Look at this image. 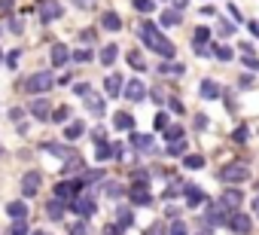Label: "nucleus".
<instances>
[{"label": "nucleus", "mask_w": 259, "mask_h": 235, "mask_svg": "<svg viewBox=\"0 0 259 235\" xmlns=\"http://www.w3.org/2000/svg\"><path fill=\"white\" fill-rule=\"evenodd\" d=\"M138 34H141V40H144L153 52H159L162 58H174V52H177V49H174V43H171L168 37H162V31H159L153 22H144V25L138 28Z\"/></svg>", "instance_id": "nucleus-1"}, {"label": "nucleus", "mask_w": 259, "mask_h": 235, "mask_svg": "<svg viewBox=\"0 0 259 235\" xmlns=\"http://www.w3.org/2000/svg\"><path fill=\"white\" fill-rule=\"evenodd\" d=\"M250 177V171H247V165H241V162H232V165H226L223 171H220V180L223 183H244Z\"/></svg>", "instance_id": "nucleus-2"}, {"label": "nucleus", "mask_w": 259, "mask_h": 235, "mask_svg": "<svg viewBox=\"0 0 259 235\" xmlns=\"http://www.w3.org/2000/svg\"><path fill=\"white\" fill-rule=\"evenodd\" d=\"M25 89H28L31 95H40V92H46V89H52V73H49V70H40V73H31V76H28V83H25Z\"/></svg>", "instance_id": "nucleus-3"}, {"label": "nucleus", "mask_w": 259, "mask_h": 235, "mask_svg": "<svg viewBox=\"0 0 259 235\" xmlns=\"http://www.w3.org/2000/svg\"><path fill=\"white\" fill-rule=\"evenodd\" d=\"M79 189H82V180H61V183H55V199L58 202H73L76 195H79Z\"/></svg>", "instance_id": "nucleus-4"}, {"label": "nucleus", "mask_w": 259, "mask_h": 235, "mask_svg": "<svg viewBox=\"0 0 259 235\" xmlns=\"http://www.w3.org/2000/svg\"><path fill=\"white\" fill-rule=\"evenodd\" d=\"M204 223H207V226H229V211L217 202V205H210V208L204 211Z\"/></svg>", "instance_id": "nucleus-5"}, {"label": "nucleus", "mask_w": 259, "mask_h": 235, "mask_svg": "<svg viewBox=\"0 0 259 235\" xmlns=\"http://www.w3.org/2000/svg\"><path fill=\"white\" fill-rule=\"evenodd\" d=\"M70 211H73L79 220H89V217L95 214V202H92V199H79V195H76V199L70 202Z\"/></svg>", "instance_id": "nucleus-6"}, {"label": "nucleus", "mask_w": 259, "mask_h": 235, "mask_svg": "<svg viewBox=\"0 0 259 235\" xmlns=\"http://www.w3.org/2000/svg\"><path fill=\"white\" fill-rule=\"evenodd\" d=\"M58 16H61V4H55V0H40V19H43V25H49Z\"/></svg>", "instance_id": "nucleus-7"}, {"label": "nucleus", "mask_w": 259, "mask_h": 235, "mask_svg": "<svg viewBox=\"0 0 259 235\" xmlns=\"http://www.w3.org/2000/svg\"><path fill=\"white\" fill-rule=\"evenodd\" d=\"M144 95H147V86L141 80H128L125 83V98L128 101H144Z\"/></svg>", "instance_id": "nucleus-8"}, {"label": "nucleus", "mask_w": 259, "mask_h": 235, "mask_svg": "<svg viewBox=\"0 0 259 235\" xmlns=\"http://www.w3.org/2000/svg\"><path fill=\"white\" fill-rule=\"evenodd\" d=\"M241 202H244L241 189H226V192H223V199H220V205H223L226 211H238V208H241Z\"/></svg>", "instance_id": "nucleus-9"}, {"label": "nucleus", "mask_w": 259, "mask_h": 235, "mask_svg": "<svg viewBox=\"0 0 259 235\" xmlns=\"http://www.w3.org/2000/svg\"><path fill=\"white\" fill-rule=\"evenodd\" d=\"M128 195H132V202H135V205H150V202H153V195H150V186H147V183H135Z\"/></svg>", "instance_id": "nucleus-10"}, {"label": "nucleus", "mask_w": 259, "mask_h": 235, "mask_svg": "<svg viewBox=\"0 0 259 235\" xmlns=\"http://www.w3.org/2000/svg\"><path fill=\"white\" fill-rule=\"evenodd\" d=\"M37 189H40V171H28L22 177V192L25 195H37Z\"/></svg>", "instance_id": "nucleus-11"}, {"label": "nucleus", "mask_w": 259, "mask_h": 235, "mask_svg": "<svg viewBox=\"0 0 259 235\" xmlns=\"http://www.w3.org/2000/svg\"><path fill=\"white\" fill-rule=\"evenodd\" d=\"M229 229L238 232V235H247V232H250V217H244V214H229Z\"/></svg>", "instance_id": "nucleus-12"}, {"label": "nucleus", "mask_w": 259, "mask_h": 235, "mask_svg": "<svg viewBox=\"0 0 259 235\" xmlns=\"http://www.w3.org/2000/svg\"><path fill=\"white\" fill-rule=\"evenodd\" d=\"M31 113L37 116V120H46V116L52 113V104H49V98H34V101H31Z\"/></svg>", "instance_id": "nucleus-13"}, {"label": "nucleus", "mask_w": 259, "mask_h": 235, "mask_svg": "<svg viewBox=\"0 0 259 235\" xmlns=\"http://www.w3.org/2000/svg\"><path fill=\"white\" fill-rule=\"evenodd\" d=\"M7 214L13 220H28V202H10L7 205Z\"/></svg>", "instance_id": "nucleus-14"}, {"label": "nucleus", "mask_w": 259, "mask_h": 235, "mask_svg": "<svg viewBox=\"0 0 259 235\" xmlns=\"http://www.w3.org/2000/svg\"><path fill=\"white\" fill-rule=\"evenodd\" d=\"M113 126H116L119 132H128V129H135V116H132V113H116V116H113Z\"/></svg>", "instance_id": "nucleus-15"}, {"label": "nucleus", "mask_w": 259, "mask_h": 235, "mask_svg": "<svg viewBox=\"0 0 259 235\" xmlns=\"http://www.w3.org/2000/svg\"><path fill=\"white\" fill-rule=\"evenodd\" d=\"M49 58H52V64H55V67H61V64L70 58V52H67V46L55 43V46H52V52H49Z\"/></svg>", "instance_id": "nucleus-16"}, {"label": "nucleus", "mask_w": 259, "mask_h": 235, "mask_svg": "<svg viewBox=\"0 0 259 235\" xmlns=\"http://www.w3.org/2000/svg\"><path fill=\"white\" fill-rule=\"evenodd\" d=\"M119 89H122V76H119V73H110V76L104 80V92H107L110 98H116Z\"/></svg>", "instance_id": "nucleus-17"}, {"label": "nucleus", "mask_w": 259, "mask_h": 235, "mask_svg": "<svg viewBox=\"0 0 259 235\" xmlns=\"http://www.w3.org/2000/svg\"><path fill=\"white\" fill-rule=\"evenodd\" d=\"M132 147H138V150H153L156 147V141H153V135H132Z\"/></svg>", "instance_id": "nucleus-18"}, {"label": "nucleus", "mask_w": 259, "mask_h": 235, "mask_svg": "<svg viewBox=\"0 0 259 235\" xmlns=\"http://www.w3.org/2000/svg\"><path fill=\"white\" fill-rule=\"evenodd\" d=\"M101 28H107V31H119V28H122V19H119L116 13H104V16H101Z\"/></svg>", "instance_id": "nucleus-19"}, {"label": "nucleus", "mask_w": 259, "mask_h": 235, "mask_svg": "<svg viewBox=\"0 0 259 235\" xmlns=\"http://www.w3.org/2000/svg\"><path fill=\"white\" fill-rule=\"evenodd\" d=\"M116 58H119V46H113V43H110V46H104V49H101V64H107V67H110Z\"/></svg>", "instance_id": "nucleus-20"}, {"label": "nucleus", "mask_w": 259, "mask_h": 235, "mask_svg": "<svg viewBox=\"0 0 259 235\" xmlns=\"http://www.w3.org/2000/svg\"><path fill=\"white\" fill-rule=\"evenodd\" d=\"M207 195H204V189H198V186H186V202L195 208V205H201Z\"/></svg>", "instance_id": "nucleus-21"}, {"label": "nucleus", "mask_w": 259, "mask_h": 235, "mask_svg": "<svg viewBox=\"0 0 259 235\" xmlns=\"http://www.w3.org/2000/svg\"><path fill=\"white\" fill-rule=\"evenodd\" d=\"M180 22H183V16H180L177 10H165V13H162V25H165V28H174V25H180Z\"/></svg>", "instance_id": "nucleus-22"}, {"label": "nucleus", "mask_w": 259, "mask_h": 235, "mask_svg": "<svg viewBox=\"0 0 259 235\" xmlns=\"http://www.w3.org/2000/svg\"><path fill=\"white\" fill-rule=\"evenodd\" d=\"M217 95H220V86H217L213 80H204V83H201V98H207V101H213Z\"/></svg>", "instance_id": "nucleus-23"}, {"label": "nucleus", "mask_w": 259, "mask_h": 235, "mask_svg": "<svg viewBox=\"0 0 259 235\" xmlns=\"http://www.w3.org/2000/svg\"><path fill=\"white\" fill-rule=\"evenodd\" d=\"M95 156H98V162H104V159H113V156H116V147L101 141V144H98V150H95Z\"/></svg>", "instance_id": "nucleus-24"}, {"label": "nucleus", "mask_w": 259, "mask_h": 235, "mask_svg": "<svg viewBox=\"0 0 259 235\" xmlns=\"http://www.w3.org/2000/svg\"><path fill=\"white\" fill-rule=\"evenodd\" d=\"M82 135H85V126H82V123H73V126L64 129V138H67V141H76V138H82Z\"/></svg>", "instance_id": "nucleus-25"}, {"label": "nucleus", "mask_w": 259, "mask_h": 235, "mask_svg": "<svg viewBox=\"0 0 259 235\" xmlns=\"http://www.w3.org/2000/svg\"><path fill=\"white\" fill-rule=\"evenodd\" d=\"M85 104H89V110H92V113H104V101H101L98 95H92V92H89V95H85Z\"/></svg>", "instance_id": "nucleus-26"}, {"label": "nucleus", "mask_w": 259, "mask_h": 235, "mask_svg": "<svg viewBox=\"0 0 259 235\" xmlns=\"http://www.w3.org/2000/svg\"><path fill=\"white\" fill-rule=\"evenodd\" d=\"M186 141L180 138V141H171V147H168V156H186Z\"/></svg>", "instance_id": "nucleus-27"}, {"label": "nucleus", "mask_w": 259, "mask_h": 235, "mask_svg": "<svg viewBox=\"0 0 259 235\" xmlns=\"http://www.w3.org/2000/svg\"><path fill=\"white\" fill-rule=\"evenodd\" d=\"M183 165L195 171V168H201V165H204V156H198V153H189V156H183Z\"/></svg>", "instance_id": "nucleus-28"}, {"label": "nucleus", "mask_w": 259, "mask_h": 235, "mask_svg": "<svg viewBox=\"0 0 259 235\" xmlns=\"http://www.w3.org/2000/svg\"><path fill=\"white\" fill-rule=\"evenodd\" d=\"M132 223H135V214L132 211H119V217H116V226L119 229H128Z\"/></svg>", "instance_id": "nucleus-29"}, {"label": "nucleus", "mask_w": 259, "mask_h": 235, "mask_svg": "<svg viewBox=\"0 0 259 235\" xmlns=\"http://www.w3.org/2000/svg\"><path fill=\"white\" fill-rule=\"evenodd\" d=\"M46 214L52 217V220H61V214H64V205L55 199V202H49V208H46Z\"/></svg>", "instance_id": "nucleus-30"}, {"label": "nucleus", "mask_w": 259, "mask_h": 235, "mask_svg": "<svg viewBox=\"0 0 259 235\" xmlns=\"http://www.w3.org/2000/svg\"><path fill=\"white\" fill-rule=\"evenodd\" d=\"M232 49L229 46H213V58H220V61H232Z\"/></svg>", "instance_id": "nucleus-31"}, {"label": "nucleus", "mask_w": 259, "mask_h": 235, "mask_svg": "<svg viewBox=\"0 0 259 235\" xmlns=\"http://www.w3.org/2000/svg\"><path fill=\"white\" fill-rule=\"evenodd\" d=\"M7 235H28V223H25V220H16V223L7 229Z\"/></svg>", "instance_id": "nucleus-32"}, {"label": "nucleus", "mask_w": 259, "mask_h": 235, "mask_svg": "<svg viewBox=\"0 0 259 235\" xmlns=\"http://www.w3.org/2000/svg\"><path fill=\"white\" fill-rule=\"evenodd\" d=\"M135 10L138 13H153L156 10V0H135Z\"/></svg>", "instance_id": "nucleus-33"}, {"label": "nucleus", "mask_w": 259, "mask_h": 235, "mask_svg": "<svg viewBox=\"0 0 259 235\" xmlns=\"http://www.w3.org/2000/svg\"><path fill=\"white\" fill-rule=\"evenodd\" d=\"M207 37H210V31H207V28H198V31L192 34V43H195V46H204Z\"/></svg>", "instance_id": "nucleus-34"}, {"label": "nucleus", "mask_w": 259, "mask_h": 235, "mask_svg": "<svg viewBox=\"0 0 259 235\" xmlns=\"http://www.w3.org/2000/svg\"><path fill=\"white\" fill-rule=\"evenodd\" d=\"M159 70H162V73H174V76H180V73H183V70H186V67H183V64H180V61H174V64H162V67H159Z\"/></svg>", "instance_id": "nucleus-35"}, {"label": "nucleus", "mask_w": 259, "mask_h": 235, "mask_svg": "<svg viewBox=\"0 0 259 235\" xmlns=\"http://www.w3.org/2000/svg\"><path fill=\"white\" fill-rule=\"evenodd\" d=\"M165 135H168V141H180V138H183V129H180V126H168Z\"/></svg>", "instance_id": "nucleus-36"}, {"label": "nucleus", "mask_w": 259, "mask_h": 235, "mask_svg": "<svg viewBox=\"0 0 259 235\" xmlns=\"http://www.w3.org/2000/svg\"><path fill=\"white\" fill-rule=\"evenodd\" d=\"M46 153H52V156H61V159L67 156V150H64L61 144H46Z\"/></svg>", "instance_id": "nucleus-37"}, {"label": "nucleus", "mask_w": 259, "mask_h": 235, "mask_svg": "<svg viewBox=\"0 0 259 235\" xmlns=\"http://www.w3.org/2000/svg\"><path fill=\"white\" fill-rule=\"evenodd\" d=\"M104 192L113 195V199H119V195H122V186H119V183H104Z\"/></svg>", "instance_id": "nucleus-38"}, {"label": "nucleus", "mask_w": 259, "mask_h": 235, "mask_svg": "<svg viewBox=\"0 0 259 235\" xmlns=\"http://www.w3.org/2000/svg\"><path fill=\"white\" fill-rule=\"evenodd\" d=\"M67 116H70V107H58V110L52 113V120H55V123H64Z\"/></svg>", "instance_id": "nucleus-39"}, {"label": "nucleus", "mask_w": 259, "mask_h": 235, "mask_svg": "<svg viewBox=\"0 0 259 235\" xmlns=\"http://www.w3.org/2000/svg\"><path fill=\"white\" fill-rule=\"evenodd\" d=\"M168 126H171V123H168V113H159V116H156V129H159V132H165Z\"/></svg>", "instance_id": "nucleus-40"}, {"label": "nucleus", "mask_w": 259, "mask_h": 235, "mask_svg": "<svg viewBox=\"0 0 259 235\" xmlns=\"http://www.w3.org/2000/svg\"><path fill=\"white\" fill-rule=\"evenodd\" d=\"M128 61H132V67H138V70H144V58H141L138 52H128Z\"/></svg>", "instance_id": "nucleus-41"}, {"label": "nucleus", "mask_w": 259, "mask_h": 235, "mask_svg": "<svg viewBox=\"0 0 259 235\" xmlns=\"http://www.w3.org/2000/svg\"><path fill=\"white\" fill-rule=\"evenodd\" d=\"M220 34H223V37H232V34H235V25H232V22H223V25H220Z\"/></svg>", "instance_id": "nucleus-42"}, {"label": "nucleus", "mask_w": 259, "mask_h": 235, "mask_svg": "<svg viewBox=\"0 0 259 235\" xmlns=\"http://www.w3.org/2000/svg\"><path fill=\"white\" fill-rule=\"evenodd\" d=\"M244 67H250V70H259V58H253V55H244Z\"/></svg>", "instance_id": "nucleus-43"}, {"label": "nucleus", "mask_w": 259, "mask_h": 235, "mask_svg": "<svg viewBox=\"0 0 259 235\" xmlns=\"http://www.w3.org/2000/svg\"><path fill=\"white\" fill-rule=\"evenodd\" d=\"M70 235H89L85 223H73V226H70Z\"/></svg>", "instance_id": "nucleus-44"}, {"label": "nucleus", "mask_w": 259, "mask_h": 235, "mask_svg": "<svg viewBox=\"0 0 259 235\" xmlns=\"http://www.w3.org/2000/svg\"><path fill=\"white\" fill-rule=\"evenodd\" d=\"M171 235H186V226H183L180 220H174V223H171Z\"/></svg>", "instance_id": "nucleus-45"}, {"label": "nucleus", "mask_w": 259, "mask_h": 235, "mask_svg": "<svg viewBox=\"0 0 259 235\" xmlns=\"http://www.w3.org/2000/svg\"><path fill=\"white\" fill-rule=\"evenodd\" d=\"M73 58L76 61H92V52L89 49H79V52H73Z\"/></svg>", "instance_id": "nucleus-46"}, {"label": "nucleus", "mask_w": 259, "mask_h": 235, "mask_svg": "<svg viewBox=\"0 0 259 235\" xmlns=\"http://www.w3.org/2000/svg\"><path fill=\"white\" fill-rule=\"evenodd\" d=\"M147 235H165V226H162V223H153V226L147 229Z\"/></svg>", "instance_id": "nucleus-47"}, {"label": "nucleus", "mask_w": 259, "mask_h": 235, "mask_svg": "<svg viewBox=\"0 0 259 235\" xmlns=\"http://www.w3.org/2000/svg\"><path fill=\"white\" fill-rule=\"evenodd\" d=\"M195 129H207V116H204V113L195 116Z\"/></svg>", "instance_id": "nucleus-48"}, {"label": "nucleus", "mask_w": 259, "mask_h": 235, "mask_svg": "<svg viewBox=\"0 0 259 235\" xmlns=\"http://www.w3.org/2000/svg\"><path fill=\"white\" fill-rule=\"evenodd\" d=\"M247 135H250L247 129H238V132H235V141H238V144H244V141H247Z\"/></svg>", "instance_id": "nucleus-49"}, {"label": "nucleus", "mask_w": 259, "mask_h": 235, "mask_svg": "<svg viewBox=\"0 0 259 235\" xmlns=\"http://www.w3.org/2000/svg\"><path fill=\"white\" fill-rule=\"evenodd\" d=\"M0 13H13V0H0Z\"/></svg>", "instance_id": "nucleus-50"}, {"label": "nucleus", "mask_w": 259, "mask_h": 235, "mask_svg": "<svg viewBox=\"0 0 259 235\" xmlns=\"http://www.w3.org/2000/svg\"><path fill=\"white\" fill-rule=\"evenodd\" d=\"M73 92H76V95H89V92H92V89H89V86H85V83H79V86H73Z\"/></svg>", "instance_id": "nucleus-51"}, {"label": "nucleus", "mask_w": 259, "mask_h": 235, "mask_svg": "<svg viewBox=\"0 0 259 235\" xmlns=\"http://www.w3.org/2000/svg\"><path fill=\"white\" fill-rule=\"evenodd\" d=\"M168 107H171V110H174V113H183V104H180V101H174V98H171V101H168Z\"/></svg>", "instance_id": "nucleus-52"}, {"label": "nucleus", "mask_w": 259, "mask_h": 235, "mask_svg": "<svg viewBox=\"0 0 259 235\" xmlns=\"http://www.w3.org/2000/svg\"><path fill=\"white\" fill-rule=\"evenodd\" d=\"M104 235H119V226H107V229H104Z\"/></svg>", "instance_id": "nucleus-53"}, {"label": "nucleus", "mask_w": 259, "mask_h": 235, "mask_svg": "<svg viewBox=\"0 0 259 235\" xmlns=\"http://www.w3.org/2000/svg\"><path fill=\"white\" fill-rule=\"evenodd\" d=\"M73 4H76V7H92L95 0H73Z\"/></svg>", "instance_id": "nucleus-54"}, {"label": "nucleus", "mask_w": 259, "mask_h": 235, "mask_svg": "<svg viewBox=\"0 0 259 235\" xmlns=\"http://www.w3.org/2000/svg\"><path fill=\"white\" fill-rule=\"evenodd\" d=\"M186 4H189V0H174V7H177V13H180V10H183Z\"/></svg>", "instance_id": "nucleus-55"}, {"label": "nucleus", "mask_w": 259, "mask_h": 235, "mask_svg": "<svg viewBox=\"0 0 259 235\" xmlns=\"http://www.w3.org/2000/svg\"><path fill=\"white\" fill-rule=\"evenodd\" d=\"M253 211H256V217H259V199H253Z\"/></svg>", "instance_id": "nucleus-56"}, {"label": "nucleus", "mask_w": 259, "mask_h": 235, "mask_svg": "<svg viewBox=\"0 0 259 235\" xmlns=\"http://www.w3.org/2000/svg\"><path fill=\"white\" fill-rule=\"evenodd\" d=\"M195 235H210V226H204L201 232H195Z\"/></svg>", "instance_id": "nucleus-57"}, {"label": "nucleus", "mask_w": 259, "mask_h": 235, "mask_svg": "<svg viewBox=\"0 0 259 235\" xmlns=\"http://www.w3.org/2000/svg\"><path fill=\"white\" fill-rule=\"evenodd\" d=\"M31 235H49V232H46V229H37V232H31Z\"/></svg>", "instance_id": "nucleus-58"}]
</instances>
